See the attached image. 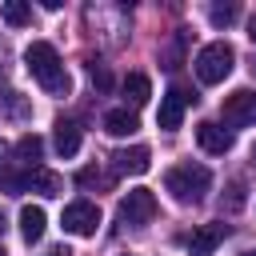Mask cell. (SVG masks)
Wrapping results in <instances>:
<instances>
[{"instance_id":"cell-2","label":"cell","mask_w":256,"mask_h":256,"mask_svg":"<svg viewBox=\"0 0 256 256\" xmlns=\"http://www.w3.org/2000/svg\"><path fill=\"white\" fill-rule=\"evenodd\" d=\"M164 188L172 192L176 204H200L208 196V188H212V172L204 164H192V160L188 164H172L164 172Z\"/></svg>"},{"instance_id":"cell-13","label":"cell","mask_w":256,"mask_h":256,"mask_svg":"<svg viewBox=\"0 0 256 256\" xmlns=\"http://www.w3.org/2000/svg\"><path fill=\"white\" fill-rule=\"evenodd\" d=\"M44 228H48L44 208H40V204H24V208H20V236H24L28 244H36V240L44 236Z\"/></svg>"},{"instance_id":"cell-3","label":"cell","mask_w":256,"mask_h":256,"mask_svg":"<svg viewBox=\"0 0 256 256\" xmlns=\"http://www.w3.org/2000/svg\"><path fill=\"white\" fill-rule=\"evenodd\" d=\"M232 64H236V52H232L228 40H212V44H204L196 52V76H200V84H220L232 72Z\"/></svg>"},{"instance_id":"cell-5","label":"cell","mask_w":256,"mask_h":256,"mask_svg":"<svg viewBox=\"0 0 256 256\" xmlns=\"http://www.w3.org/2000/svg\"><path fill=\"white\" fill-rule=\"evenodd\" d=\"M116 220L128 224V228H144V224H152V220H156V196H152L148 188H132V192L120 200Z\"/></svg>"},{"instance_id":"cell-14","label":"cell","mask_w":256,"mask_h":256,"mask_svg":"<svg viewBox=\"0 0 256 256\" xmlns=\"http://www.w3.org/2000/svg\"><path fill=\"white\" fill-rule=\"evenodd\" d=\"M136 128H140V120H136V112H132L128 104L104 112V132H108V136H132Z\"/></svg>"},{"instance_id":"cell-12","label":"cell","mask_w":256,"mask_h":256,"mask_svg":"<svg viewBox=\"0 0 256 256\" xmlns=\"http://www.w3.org/2000/svg\"><path fill=\"white\" fill-rule=\"evenodd\" d=\"M52 144H56V152L64 156V160H72L76 152H80V124L76 120H56V132H52Z\"/></svg>"},{"instance_id":"cell-19","label":"cell","mask_w":256,"mask_h":256,"mask_svg":"<svg viewBox=\"0 0 256 256\" xmlns=\"http://www.w3.org/2000/svg\"><path fill=\"white\" fill-rule=\"evenodd\" d=\"M76 184H80V188H108L112 180H108L100 168H92V164H88V168H80V172H76Z\"/></svg>"},{"instance_id":"cell-17","label":"cell","mask_w":256,"mask_h":256,"mask_svg":"<svg viewBox=\"0 0 256 256\" xmlns=\"http://www.w3.org/2000/svg\"><path fill=\"white\" fill-rule=\"evenodd\" d=\"M0 16H4V24H12V28H24V24L32 20V8H28L24 0H4V4H0Z\"/></svg>"},{"instance_id":"cell-4","label":"cell","mask_w":256,"mask_h":256,"mask_svg":"<svg viewBox=\"0 0 256 256\" xmlns=\"http://www.w3.org/2000/svg\"><path fill=\"white\" fill-rule=\"evenodd\" d=\"M0 192H40V196H60L64 180L48 168H28V172H4Z\"/></svg>"},{"instance_id":"cell-8","label":"cell","mask_w":256,"mask_h":256,"mask_svg":"<svg viewBox=\"0 0 256 256\" xmlns=\"http://www.w3.org/2000/svg\"><path fill=\"white\" fill-rule=\"evenodd\" d=\"M60 224H64V232H72V236H92L96 224H100V208H96L92 200H72V204L64 208Z\"/></svg>"},{"instance_id":"cell-15","label":"cell","mask_w":256,"mask_h":256,"mask_svg":"<svg viewBox=\"0 0 256 256\" xmlns=\"http://www.w3.org/2000/svg\"><path fill=\"white\" fill-rule=\"evenodd\" d=\"M120 92H124V100H128V104H132V112H136L140 104H148L152 84H148V76H144V72H128V76H124V84H120Z\"/></svg>"},{"instance_id":"cell-9","label":"cell","mask_w":256,"mask_h":256,"mask_svg":"<svg viewBox=\"0 0 256 256\" xmlns=\"http://www.w3.org/2000/svg\"><path fill=\"white\" fill-rule=\"evenodd\" d=\"M152 168V152L144 144H132V148H116L112 152V172L120 176H144Z\"/></svg>"},{"instance_id":"cell-24","label":"cell","mask_w":256,"mask_h":256,"mask_svg":"<svg viewBox=\"0 0 256 256\" xmlns=\"http://www.w3.org/2000/svg\"><path fill=\"white\" fill-rule=\"evenodd\" d=\"M8 232V216H4V208H0V236Z\"/></svg>"},{"instance_id":"cell-25","label":"cell","mask_w":256,"mask_h":256,"mask_svg":"<svg viewBox=\"0 0 256 256\" xmlns=\"http://www.w3.org/2000/svg\"><path fill=\"white\" fill-rule=\"evenodd\" d=\"M240 256H256V248H252V252H240Z\"/></svg>"},{"instance_id":"cell-16","label":"cell","mask_w":256,"mask_h":256,"mask_svg":"<svg viewBox=\"0 0 256 256\" xmlns=\"http://www.w3.org/2000/svg\"><path fill=\"white\" fill-rule=\"evenodd\" d=\"M40 152H44V140H40L36 132H24V136L16 140V148H12V156H16L20 164H28V168H36Z\"/></svg>"},{"instance_id":"cell-6","label":"cell","mask_w":256,"mask_h":256,"mask_svg":"<svg viewBox=\"0 0 256 256\" xmlns=\"http://www.w3.org/2000/svg\"><path fill=\"white\" fill-rule=\"evenodd\" d=\"M220 116H224V124H232V128H248V124H256V92H252V88H236V92H228L224 104H220Z\"/></svg>"},{"instance_id":"cell-28","label":"cell","mask_w":256,"mask_h":256,"mask_svg":"<svg viewBox=\"0 0 256 256\" xmlns=\"http://www.w3.org/2000/svg\"><path fill=\"white\" fill-rule=\"evenodd\" d=\"M124 256H128V252H124Z\"/></svg>"},{"instance_id":"cell-26","label":"cell","mask_w":256,"mask_h":256,"mask_svg":"<svg viewBox=\"0 0 256 256\" xmlns=\"http://www.w3.org/2000/svg\"><path fill=\"white\" fill-rule=\"evenodd\" d=\"M252 156H256V148H252Z\"/></svg>"},{"instance_id":"cell-18","label":"cell","mask_w":256,"mask_h":256,"mask_svg":"<svg viewBox=\"0 0 256 256\" xmlns=\"http://www.w3.org/2000/svg\"><path fill=\"white\" fill-rule=\"evenodd\" d=\"M236 16H240V4H212V8H208V20H212L216 28H228Z\"/></svg>"},{"instance_id":"cell-20","label":"cell","mask_w":256,"mask_h":256,"mask_svg":"<svg viewBox=\"0 0 256 256\" xmlns=\"http://www.w3.org/2000/svg\"><path fill=\"white\" fill-rule=\"evenodd\" d=\"M88 76H92V84H96L100 92H108V88H112V76H108V68H104L100 60H92V64H88Z\"/></svg>"},{"instance_id":"cell-11","label":"cell","mask_w":256,"mask_h":256,"mask_svg":"<svg viewBox=\"0 0 256 256\" xmlns=\"http://www.w3.org/2000/svg\"><path fill=\"white\" fill-rule=\"evenodd\" d=\"M196 140H200V148L212 152V156H224V152H232V144H236V136H232L228 128H220L216 120H200V124H196Z\"/></svg>"},{"instance_id":"cell-21","label":"cell","mask_w":256,"mask_h":256,"mask_svg":"<svg viewBox=\"0 0 256 256\" xmlns=\"http://www.w3.org/2000/svg\"><path fill=\"white\" fill-rule=\"evenodd\" d=\"M240 204H244V188L232 184V188H228V208H240Z\"/></svg>"},{"instance_id":"cell-7","label":"cell","mask_w":256,"mask_h":256,"mask_svg":"<svg viewBox=\"0 0 256 256\" xmlns=\"http://www.w3.org/2000/svg\"><path fill=\"white\" fill-rule=\"evenodd\" d=\"M196 100V92H188V88H180V84H172L164 96H160V112H156V124L164 128V132H176L180 128V120H184V108Z\"/></svg>"},{"instance_id":"cell-27","label":"cell","mask_w":256,"mask_h":256,"mask_svg":"<svg viewBox=\"0 0 256 256\" xmlns=\"http://www.w3.org/2000/svg\"><path fill=\"white\" fill-rule=\"evenodd\" d=\"M0 256H4V248H0Z\"/></svg>"},{"instance_id":"cell-23","label":"cell","mask_w":256,"mask_h":256,"mask_svg":"<svg viewBox=\"0 0 256 256\" xmlns=\"http://www.w3.org/2000/svg\"><path fill=\"white\" fill-rule=\"evenodd\" d=\"M248 40H252V44H256V16H252V20H248Z\"/></svg>"},{"instance_id":"cell-10","label":"cell","mask_w":256,"mask_h":256,"mask_svg":"<svg viewBox=\"0 0 256 256\" xmlns=\"http://www.w3.org/2000/svg\"><path fill=\"white\" fill-rule=\"evenodd\" d=\"M224 236H228V224H200V228L184 240V248H188V256H212V252L224 244Z\"/></svg>"},{"instance_id":"cell-1","label":"cell","mask_w":256,"mask_h":256,"mask_svg":"<svg viewBox=\"0 0 256 256\" xmlns=\"http://www.w3.org/2000/svg\"><path fill=\"white\" fill-rule=\"evenodd\" d=\"M24 68H28V76H32L48 96H68V92H72V80H68V72H64V60H60V52H56L48 40H32V44L24 48Z\"/></svg>"},{"instance_id":"cell-22","label":"cell","mask_w":256,"mask_h":256,"mask_svg":"<svg viewBox=\"0 0 256 256\" xmlns=\"http://www.w3.org/2000/svg\"><path fill=\"white\" fill-rule=\"evenodd\" d=\"M48 256H72V252H68L64 244H56V248H48Z\"/></svg>"}]
</instances>
